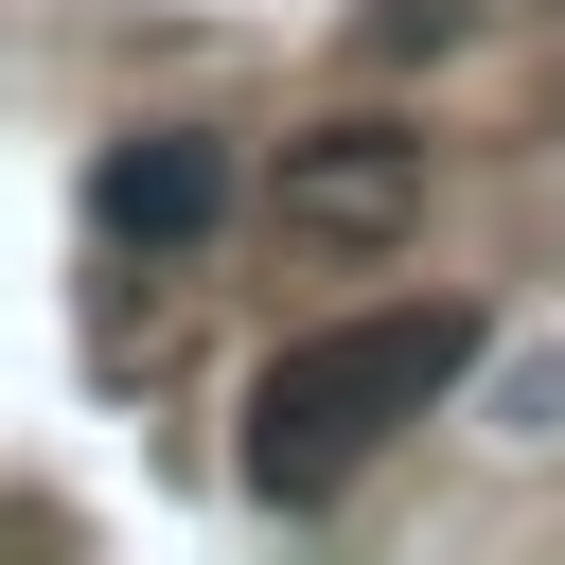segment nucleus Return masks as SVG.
Instances as JSON below:
<instances>
[{
    "instance_id": "obj_2",
    "label": "nucleus",
    "mask_w": 565,
    "mask_h": 565,
    "mask_svg": "<svg viewBox=\"0 0 565 565\" xmlns=\"http://www.w3.org/2000/svg\"><path fill=\"white\" fill-rule=\"evenodd\" d=\"M424 212V141L406 124H318V141H282V230L300 247H388Z\"/></svg>"
},
{
    "instance_id": "obj_4",
    "label": "nucleus",
    "mask_w": 565,
    "mask_h": 565,
    "mask_svg": "<svg viewBox=\"0 0 565 565\" xmlns=\"http://www.w3.org/2000/svg\"><path fill=\"white\" fill-rule=\"evenodd\" d=\"M494 441H565V335L494 371Z\"/></svg>"
},
{
    "instance_id": "obj_1",
    "label": "nucleus",
    "mask_w": 565,
    "mask_h": 565,
    "mask_svg": "<svg viewBox=\"0 0 565 565\" xmlns=\"http://www.w3.org/2000/svg\"><path fill=\"white\" fill-rule=\"evenodd\" d=\"M477 371V318L459 300H388V318H335V335H282L247 371V494L265 512H318L388 424H424L441 388Z\"/></svg>"
},
{
    "instance_id": "obj_3",
    "label": "nucleus",
    "mask_w": 565,
    "mask_h": 565,
    "mask_svg": "<svg viewBox=\"0 0 565 565\" xmlns=\"http://www.w3.org/2000/svg\"><path fill=\"white\" fill-rule=\"evenodd\" d=\"M88 212H106L124 247H212V230H230V141H194V124H141V141H106Z\"/></svg>"
}]
</instances>
